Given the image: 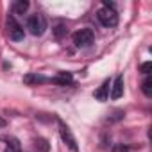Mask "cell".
I'll use <instances>...</instances> for the list:
<instances>
[{"mask_svg":"<svg viewBox=\"0 0 152 152\" xmlns=\"http://www.w3.org/2000/svg\"><path fill=\"white\" fill-rule=\"evenodd\" d=\"M27 29L32 36H43L45 31H47V18L41 13L31 15L29 20H27Z\"/></svg>","mask_w":152,"mask_h":152,"instance_id":"1","label":"cell"},{"mask_svg":"<svg viewBox=\"0 0 152 152\" xmlns=\"http://www.w3.org/2000/svg\"><path fill=\"white\" fill-rule=\"evenodd\" d=\"M97 18H99V22H100L104 27H116V25H118V15H116V11H115L111 6H107V4H104V7L99 9Z\"/></svg>","mask_w":152,"mask_h":152,"instance_id":"2","label":"cell"},{"mask_svg":"<svg viewBox=\"0 0 152 152\" xmlns=\"http://www.w3.org/2000/svg\"><path fill=\"white\" fill-rule=\"evenodd\" d=\"M93 39H95V34H93L91 29H81V31H77L73 34V43H75V47H79V48L90 47L93 43Z\"/></svg>","mask_w":152,"mask_h":152,"instance_id":"3","label":"cell"},{"mask_svg":"<svg viewBox=\"0 0 152 152\" xmlns=\"http://www.w3.org/2000/svg\"><path fill=\"white\" fill-rule=\"evenodd\" d=\"M59 134H61L63 141L68 145V148H70L72 152H79V147H77V141H75V136L72 134L70 127H68L64 122H61V120H59Z\"/></svg>","mask_w":152,"mask_h":152,"instance_id":"4","label":"cell"},{"mask_svg":"<svg viewBox=\"0 0 152 152\" xmlns=\"http://www.w3.org/2000/svg\"><path fill=\"white\" fill-rule=\"evenodd\" d=\"M7 32H9V38H11L13 41H22L23 36H25L22 25L15 20V16H9V18H7Z\"/></svg>","mask_w":152,"mask_h":152,"instance_id":"5","label":"cell"},{"mask_svg":"<svg viewBox=\"0 0 152 152\" xmlns=\"http://www.w3.org/2000/svg\"><path fill=\"white\" fill-rule=\"evenodd\" d=\"M122 95H124V77H122V75H116L115 83L111 84V99L118 100Z\"/></svg>","mask_w":152,"mask_h":152,"instance_id":"6","label":"cell"},{"mask_svg":"<svg viewBox=\"0 0 152 152\" xmlns=\"http://www.w3.org/2000/svg\"><path fill=\"white\" fill-rule=\"evenodd\" d=\"M23 83L29 84V86H34V84H43V83H50L48 77L45 75H39V73H27L23 77Z\"/></svg>","mask_w":152,"mask_h":152,"instance_id":"7","label":"cell"},{"mask_svg":"<svg viewBox=\"0 0 152 152\" xmlns=\"http://www.w3.org/2000/svg\"><path fill=\"white\" fill-rule=\"evenodd\" d=\"M73 81V77H72V73L70 72H59L56 77H50V83H54V84H61V86H66V84H70Z\"/></svg>","mask_w":152,"mask_h":152,"instance_id":"8","label":"cell"},{"mask_svg":"<svg viewBox=\"0 0 152 152\" xmlns=\"http://www.w3.org/2000/svg\"><path fill=\"white\" fill-rule=\"evenodd\" d=\"M109 88H111V83L109 81H106L97 91H95V99L97 100H100V102H104V100H107V97H109Z\"/></svg>","mask_w":152,"mask_h":152,"instance_id":"9","label":"cell"},{"mask_svg":"<svg viewBox=\"0 0 152 152\" xmlns=\"http://www.w3.org/2000/svg\"><path fill=\"white\" fill-rule=\"evenodd\" d=\"M52 32H54V36L57 38V39H63L66 34H68V27H66V23H56L54 25V29H52Z\"/></svg>","mask_w":152,"mask_h":152,"instance_id":"10","label":"cell"},{"mask_svg":"<svg viewBox=\"0 0 152 152\" xmlns=\"http://www.w3.org/2000/svg\"><path fill=\"white\" fill-rule=\"evenodd\" d=\"M27 9H29V2H27V0H16V2L13 4V13L15 15H23Z\"/></svg>","mask_w":152,"mask_h":152,"instance_id":"11","label":"cell"},{"mask_svg":"<svg viewBox=\"0 0 152 152\" xmlns=\"http://www.w3.org/2000/svg\"><path fill=\"white\" fill-rule=\"evenodd\" d=\"M34 147H36V150L38 152H48V141L45 140V138H38V140H34Z\"/></svg>","mask_w":152,"mask_h":152,"instance_id":"12","label":"cell"},{"mask_svg":"<svg viewBox=\"0 0 152 152\" xmlns=\"http://www.w3.org/2000/svg\"><path fill=\"white\" fill-rule=\"evenodd\" d=\"M141 90H143L145 97H152V79H150V77H147V79L143 81V84H141Z\"/></svg>","mask_w":152,"mask_h":152,"instance_id":"13","label":"cell"},{"mask_svg":"<svg viewBox=\"0 0 152 152\" xmlns=\"http://www.w3.org/2000/svg\"><path fill=\"white\" fill-rule=\"evenodd\" d=\"M140 70H141L143 73H147V75H148V73H150V70H152V63H143Z\"/></svg>","mask_w":152,"mask_h":152,"instance_id":"14","label":"cell"},{"mask_svg":"<svg viewBox=\"0 0 152 152\" xmlns=\"http://www.w3.org/2000/svg\"><path fill=\"white\" fill-rule=\"evenodd\" d=\"M113 152H129V148H127L125 145H116V147L113 148Z\"/></svg>","mask_w":152,"mask_h":152,"instance_id":"15","label":"cell"},{"mask_svg":"<svg viewBox=\"0 0 152 152\" xmlns=\"http://www.w3.org/2000/svg\"><path fill=\"white\" fill-rule=\"evenodd\" d=\"M0 127H6V120L4 118H0Z\"/></svg>","mask_w":152,"mask_h":152,"instance_id":"16","label":"cell"}]
</instances>
